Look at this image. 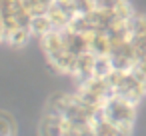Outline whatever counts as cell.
<instances>
[{"label":"cell","mask_w":146,"mask_h":136,"mask_svg":"<svg viewBox=\"0 0 146 136\" xmlns=\"http://www.w3.org/2000/svg\"><path fill=\"white\" fill-rule=\"evenodd\" d=\"M30 30H32V36L42 38L44 34H48L50 30H54V24H52V20H50L48 14H38V16H32Z\"/></svg>","instance_id":"obj_4"},{"label":"cell","mask_w":146,"mask_h":136,"mask_svg":"<svg viewBox=\"0 0 146 136\" xmlns=\"http://www.w3.org/2000/svg\"><path fill=\"white\" fill-rule=\"evenodd\" d=\"M130 30L134 34H146V14H136L130 20Z\"/></svg>","instance_id":"obj_7"},{"label":"cell","mask_w":146,"mask_h":136,"mask_svg":"<svg viewBox=\"0 0 146 136\" xmlns=\"http://www.w3.org/2000/svg\"><path fill=\"white\" fill-rule=\"evenodd\" d=\"M136 108H138L136 102H132L124 96H118V94L112 96L110 100H106L104 106H102L104 116L110 122H114L116 126H120L128 132H132V128L136 124Z\"/></svg>","instance_id":"obj_1"},{"label":"cell","mask_w":146,"mask_h":136,"mask_svg":"<svg viewBox=\"0 0 146 136\" xmlns=\"http://www.w3.org/2000/svg\"><path fill=\"white\" fill-rule=\"evenodd\" d=\"M94 2H96V8H102V10H116L122 0H94Z\"/></svg>","instance_id":"obj_8"},{"label":"cell","mask_w":146,"mask_h":136,"mask_svg":"<svg viewBox=\"0 0 146 136\" xmlns=\"http://www.w3.org/2000/svg\"><path fill=\"white\" fill-rule=\"evenodd\" d=\"M30 38H32V30H30V26H16L12 32H8L6 34V44L8 46H12V48H24L28 42H30Z\"/></svg>","instance_id":"obj_3"},{"label":"cell","mask_w":146,"mask_h":136,"mask_svg":"<svg viewBox=\"0 0 146 136\" xmlns=\"http://www.w3.org/2000/svg\"><path fill=\"white\" fill-rule=\"evenodd\" d=\"M0 136H16V120L6 110H0Z\"/></svg>","instance_id":"obj_6"},{"label":"cell","mask_w":146,"mask_h":136,"mask_svg":"<svg viewBox=\"0 0 146 136\" xmlns=\"http://www.w3.org/2000/svg\"><path fill=\"white\" fill-rule=\"evenodd\" d=\"M112 70H114V64H112L110 54H100V56H96V62H94V76H96V78H106Z\"/></svg>","instance_id":"obj_5"},{"label":"cell","mask_w":146,"mask_h":136,"mask_svg":"<svg viewBox=\"0 0 146 136\" xmlns=\"http://www.w3.org/2000/svg\"><path fill=\"white\" fill-rule=\"evenodd\" d=\"M64 132H66V118L44 110V116L40 118V124H38V134L40 136H64Z\"/></svg>","instance_id":"obj_2"}]
</instances>
